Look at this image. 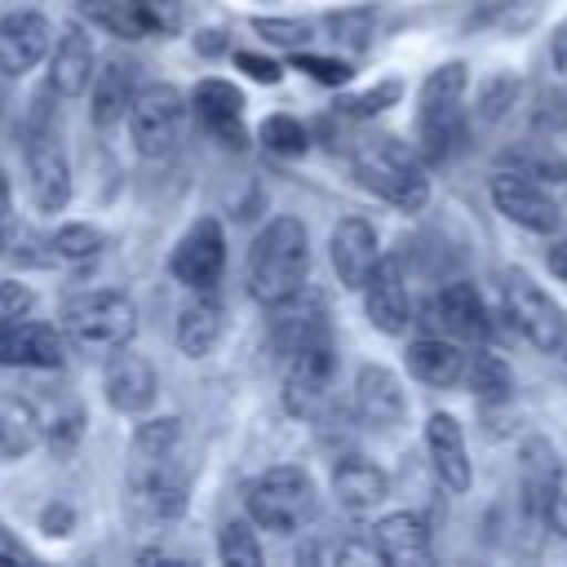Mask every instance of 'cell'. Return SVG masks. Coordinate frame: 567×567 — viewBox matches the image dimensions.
I'll return each instance as SVG.
<instances>
[{"label":"cell","mask_w":567,"mask_h":567,"mask_svg":"<svg viewBox=\"0 0 567 567\" xmlns=\"http://www.w3.org/2000/svg\"><path fill=\"white\" fill-rule=\"evenodd\" d=\"M465 142V66L447 62L430 71L416 106V155L439 164Z\"/></svg>","instance_id":"5b68a950"},{"label":"cell","mask_w":567,"mask_h":567,"mask_svg":"<svg viewBox=\"0 0 567 567\" xmlns=\"http://www.w3.org/2000/svg\"><path fill=\"white\" fill-rule=\"evenodd\" d=\"M465 372H470V385H474L478 403H505V399L514 394V372H509V363H505L501 354H492V350L470 354Z\"/></svg>","instance_id":"4dcf8cb0"},{"label":"cell","mask_w":567,"mask_h":567,"mask_svg":"<svg viewBox=\"0 0 567 567\" xmlns=\"http://www.w3.org/2000/svg\"><path fill=\"white\" fill-rule=\"evenodd\" d=\"M558 483V456L545 439H527L518 447V496L527 527H549V496Z\"/></svg>","instance_id":"d6986e66"},{"label":"cell","mask_w":567,"mask_h":567,"mask_svg":"<svg viewBox=\"0 0 567 567\" xmlns=\"http://www.w3.org/2000/svg\"><path fill=\"white\" fill-rule=\"evenodd\" d=\"M501 301H505V319L518 328V337L540 350V354H558L563 337H567V315L558 310V301L523 270H509L501 279Z\"/></svg>","instance_id":"ba28073f"},{"label":"cell","mask_w":567,"mask_h":567,"mask_svg":"<svg viewBox=\"0 0 567 567\" xmlns=\"http://www.w3.org/2000/svg\"><path fill=\"white\" fill-rule=\"evenodd\" d=\"M563 354H567V337H563Z\"/></svg>","instance_id":"681fc988"},{"label":"cell","mask_w":567,"mask_h":567,"mask_svg":"<svg viewBox=\"0 0 567 567\" xmlns=\"http://www.w3.org/2000/svg\"><path fill=\"white\" fill-rule=\"evenodd\" d=\"M173 337H177V350H182V354L204 359V354L217 346V337H221V306H217V297L195 292V301H186V306L177 310Z\"/></svg>","instance_id":"f1b7e54d"},{"label":"cell","mask_w":567,"mask_h":567,"mask_svg":"<svg viewBox=\"0 0 567 567\" xmlns=\"http://www.w3.org/2000/svg\"><path fill=\"white\" fill-rule=\"evenodd\" d=\"M487 190H492L496 213L509 217L514 226L532 230V235H554L558 221H563L558 199H554L536 177H527V173H518V168H501V173H492Z\"/></svg>","instance_id":"30bf717a"},{"label":"cell","mask_w":567,"mask_h":567,"mask_svg":"<svg viewBox=\"0 0 567 567\" xmlns=\"http://www.w3.org/2000/svg\"><path fill=\"white\" fill-rule=\"evenodd\" d=\"M53 27L35 9H13L0 18V71L4 75H27L49 58Z\"/></svg>","instance_id":"e0dca14e"},{"label":"cell","mask_w":567,"mask_h":567,"mask_svg":"<svg viewBox=\"0 0 567 567\" xmlns=\"http://www.w3.org/2000/svg\"><path fill=\"white\" fill-rule=\"evenodd\" d=\"M190 111H195V120H199L208 133H217L226 146H244V124H239V115H244V93H239L230 80H217V75L199 80L195 93H190Z\"/></svg>","instance_id":"7402d4cb"},{"label":"cell","mask_w":567,"mask_h":567,"mask_svg":"<svg viewBox=\"0 0 567 567\" xmlns=\"http://www.w3.org/2000/svg\"><path fill=\"white\" fill-rule=\"evenodd\" d=\"M102 390H106V403H111L115 412L137 416V412H146V408L155 403L159 381H155V368H151L137 350L115 346L111 359H106V368H102Z\"/></svg>","instance_id":"2e32d148"},{"label":"cell","mask_w":567,"mask_h":567,"mask_svg":"<svg viewBox=\"0 0 567 567\" xmlns=\"http://www.w3.org/2000/svg\"><path fill=\"white\" fill-rule=\"evenodd\" d=\"M350 164H354V177L372 195H381L385 204H394L403 213H421L425 208V199H430L425 159L408 142H399L390 133H368V137L354 142Z\"/></svg>","instance_id":"3957f363"},{"label":"cell","mask_w":567,"mask_h":567,"mask_svg":"<svg viewBox=\"0 0 567 567\" xmlns=\"http://www.w3.org/2000/svg\"><path fill=\"white\" fill-rule=\"evenodd\" d=\"M270 310H275V319H270V350H275L279 359L292 354V350H301V346H310V341H328V337H332L323 306H319L315 297H306V288H301L297 297L270 306Z\"/></svg>","instance_id":"44dd1931"},{"label":"cell","mask_w":567,"mask_h":567,"mask_svg":"<svg viewBox=\"0 0 567 567\" xmlns=\"http://www.w3.org/2000/svg\"><path fill=\"white\" fill-rule=\"evenodd\" d=\"M279 363H284V408L292 416H319V408L332 394V377H337L332 337L328 341H310V346L284 354Z\"/></svg>","instance_id":"9c48e42d"},{"label":"cell","mask_w":567,"mask_h":567,"mask_svg":"<svg viewBox=\"0 0 567 567\" xmlns=\"http://www.w3.org/2000/svg\"><path fill=\"white\" fill-rule=\"evenodd\" d=\"M0 554H9V558H18V545L4 536V527H0Z\"/></svg>","instance_id":"7dc6e473"},{"label":"cell","mask_w":567,"mask_h":567,"mask_svg":"<svg viewBox=\"0 0 567 567\" xmlns=\"http://www.w3.org/2000/svg\"><path fill=\"white\" fill-rule=\"evenodd\" d=\"M425 452H430L434 478L447 492H465L470 487V452H465V430H461L456 416H447V412H434L430 416V425H425Z\"/></svg>","instance_id":"cb8c5ba5"},{"label":"cell","mask_w":567,"mask_h":567,"mask_svg":"<svg viewBox=\"0 0 567 567\" xmlns=\"http://www.w3.org/2000/svg\"><path fill=\"white\" fill-rule=\"evenodd\" d=\"M49 252L62 257V261H89L102 252V230L84 226V221H66L49 235Z\"/></svg>","instance_id":"1f68e13d"},{"label":"cell","mask_w":567,"mask_h":567,"mask_svg":"<svg viewBox=\"0 0 567 567\" xmlns=\"http://www.w3.org/2000/svg\"><path fill=\"white\" fill-rule=\"evenodd\" d=\"M4 115H9V102H4V89H0V124H4Z\"/></svg>","instance_id":"c3c4849f"},{"label":"cell","mask_w":567,"mask_h":567,"mask_svg":"<svg viewBox=\"0 0 567 567\" xmlns=\"http://www.w3.org/2000/svg\"><path fill=\"white\" fill-rule=\"evenodd\" d=\"M261 142H266V151H275V155H306V128L292 120V115H270L266 124H261Z\"/></svg>","instance_id":"e575fe53"},{"label":"cell","mask_w":567,"mask_h":567,"mask_svg":"<svg viewBox=\"0 0 567 567\" xmlns=\"http://www.w3.org/2000/svg\"><path fill=\"white\" fill-rule=\"evenodd\" d=\"M27 182L40 213H62L71 199V159L53 128L27 133Z\"/></svg>","instance_id":"7c38bea8"},{"label":"cell","mask_w":567,"mask_h":567,"mask_svg":"<svg viewBox=\"0 0 567 567\" xmlns=\"http://www.w3.org/2000/svg\"><path fill=\"white\" fill-rule=\"evenodd\" d=\"M62 332L84 350H115L128 346L137 332V306L115 288L80 292L62 306Z\"/></svg>","instance_id":"8992f818"},{"label":"cell","mask_w":567,"mask_h":567,"mask_svg":"<svg viewBox=\"0 0 567 567\" xmlns=\"http://www.w3.org/2000/svg\"><path fill=\"white\" fill-rule=\"evenodd\" d=\"M549 62H554V71H558V80L567 84V27L554 35V44H549Z\"/></svg>","instance_id":"ee69618b"},{"label":"cell","mask_w":567,"mask_h":567,"mask_svg":"<svg viewBox=\"0 0 567 567\" xmlns=\"http://www.w3.org/2000/svg\"><path fill=\"white\" fill-rule=\"evenodd\" d=\"M35 447V416L27 408H0V461L27 456Z\"/></svg>","instance_id":"836d02e7"},{"label":"cell","mask_w":567,"mask_h":567,"mask_svg":"<svg viewBox=\"0 0 567 567\" xmlns=\"http://www.w3.org/2000/svg\"><path fill=\"white\" fill-rule=\"evenodd\" d=\"M394 97H399V84H381V89H372L363 97H350L346 111L350 115H372V111H381V102H394Z\"/></svg>","instance_id":"60d3db41"},{"label":"cell","mask_w":567,"mask_h":567,"mask_svg":"<svg viewBox=\"0 0 567 567\" xmlns=\"http://www.w3.org/2000/svg\"><path fill=\"white\" fill-rule=\"evenodd\" d=\"M514 93H518V84H514L509 75H492V80L478 89V111H483V120H496L505 106H514Z\"/></svg>","instance_id":"d590c367"},{"label":"cell","mask_w":567,"mask_h":567,"mask_svg":"<svg viewBox=\"0 0 567 567\" xmlns=\"http://www.w3.org/2000/svg\"><path fill=\"white\" fill-rule=\"evenodd\" d=\"M310 275V235L297 217H270L244 261V284L257 306H279L306 288Z\"/></svg>","instance_id":"7a4b0ae2"},{"label":"cell","mask_w":567,"mask_h":567,"mask_svg":"<svg viewBox=\"0 0 567 567\" xmlns=\"http://www.w3.org/2000/svg\"><path fill=\"white\" fill-rule=\"evenodd\" d=\"M128 120V137L137 146V155L146 159H164L173 155V146L182 142L186 128V97L173 84H142L124 111Z\"/></svg>","instance_id":"52a82bcc"},{"label":"cell","mask_w":567,"mask_h":567,"mask_svg":"<svg viewBox=\"0 0 567 567\" xmlns=\"http://www.w3.org/2000/svg\"><path fill=\"white\" fill-rule=\"evenodd\" d=\"M66 359V337L53 323H35L13 319L0 323V368H35V372H53Z\"/></svg>","instance_id":"9a60e30c"},{"label":"cell","mask_w":567,"mask_h":567,"mask_svg":"<svg viewBox=\"0 0 567 567\" xmlns=\"http://www.w3.org/2000/svg\"><path fill=\"white\" fill-rule=\"evenodd\" d=\"M0 248H4V239H0Z\"/></svg>","instance_id":"816d5d0a"},{"label":"cell","mask_w":567,"mask_h":567,"mask_svg":"<svg viewBox=\"0 0 567 567\" xmlns=\"http://www.w3.org/2000/svg\"><path fill=\"white\" fill-rule=\"evenodd\" d=\"M332 492H337V505L346 514H372L390 496V474L377 461L341 456L332 470Z\"/></svg>","instance_id":"d4e9b609"},{"label":"cell","mask_w":567,"mask_h":567,"mask_svg":"<svg viewBox=\"0 0 567 567\" xmlns=\"http://www.w3.org/2000/svg\"><path fill=\"white\" fill-rule=\"evenodd\" d=\"M9 217V177H4V168H0V221Z\"/></svg>","instance_id":"bcb514c9"},{"label":"cell","mask_w":567,"mask_h":567,"mask_svg":"<svg viewBox=\"0 0 567 567\" xmlns=\"http://www.w3.org/2000/svg\"><path fill=\"white\" fill-rule=\"evenodd\" d=\"M372 545L381 563H430V527L421 523V514H408V509L377 518Z\"/></svg>","instance_id":"83f0119b"},{"label":"cell","mask_w":567,"mask_h":567,"mask_svg":"<svg viewBox=\"0 0 567 567\" xmlns=\"http://www.w3.org/2000/svg\"><path fill=\"white\" fill-rule=\"evenodd\" d=\"M354 408H359V416H363L368 425H377V430L399 425L403 412H408V399H403L399 377H394L390 368H381V363H363V368L354 372Z\"/></svg>","instance_id":"603a6c76"},{"label":"cell","mask_w":567,"mask_h":567,"mask_svg":"<svg viewBox=\"0 0 567 567\" xmlns=\"http://www.w3.org/2000/svg\"><path fill=\"white\" fill-rule=\"evenodd\" d=\"M359 292H363V310H368V319H372L377 332L403 337V332L416 323V319H412V297H408L399 257H377V266H372L368 279L359 284Z\"/></svg>","instance_id":"4fadbf2b"},{"label":"cell","mask_w":567,"mask_h":567,"mask_svg":"<svg viewBox=\"0 0 567 567\" xmlns=\"http://www.w3.org/2000/svg\"><path fill=\"white\" fill-rule=\"evenodd\" d=\"M425 323L447 337V341H487L492 323H487V306L478 297L474 284H447L430 297L425 306Z\"/></svg>","instance_id":"5bb4252c"},{"label":"cell","mask_w":567,"mask_h":567,"mask_svg":"<svg viewBox=\"0 0 567 567\" xmlns=\"http://www.w3.org/2000/svg\"><path fill=\"white\" fill-rule=\"evenodd\" d=\"M44 527L53 532V527H71V514L66 509H44Z\"/></svg>","instance_id":"f6af8a7d"},{"label":"cell","mask_w":567,"mask_h":567,"mask_svg":"<svg viewBox=\"0 0 567 567\" xmlns=\"http://www.w3.org/2000/svg\"><path fill=\"white\" fill-rule=\"evenodd\" d=\"M235 66L239 71H248L252 80H261V84H279V62H270V58H261V53H235Z\"/></svg>","instance_id":"ab89813d"},{"label":"cell","mask_w":567,"mask_h":567,"mask_svg":"<svg viewBox=\"0 0 567 567\" xmlns=\"http://www.w3.org/2000/svg\"><path fill=\"white\" fill-rule=\"evenodd\" d=\"M49 49H53V53H49V89H53L58 97H80V93H89V80H93V71H97V53H93L89 31H84L80 22H71V27L58 31V40H53Z\"/></svg>","instance_id":"ac0fdd59"},{"label":"cell","mask_w":567,"mask_h":567,"mask_svg":"<svg viewBox=\"0 0 567 567\" xmlns=\"http://www.w3.org/2000/svg\"><path fill=\"white\" fill-rule=\"evenodd\" d=\"M408 372L421 381V385H434V390H447L465 377V354H461V341H447V337H416L403 354Z\"/></svg>","instance_id":"4316f807"},{"label":"cell","mask_w":567,"mask_h":567,"mask_svg":"<svg viewBox=\"0 0 567 567\" xmlns=\"http://www.w3.org/2000/svg\"><path fill=\"white\" fill-rule=\"evenodd\" d=\"M252 27L275 44H306L310 40V22H292V18H252Z\"/></svg>","instance_id":"8d00e7d4"},{"label":"cell","mask_w":567,"mask_h":567,"mask_svg":"<svg viewBox=\"0 0 567 567\" xmlns=\"http://www.w3.org/2000/svg\"><path fill=\"white\" fill-rule=\"evenodd\" d=\"M133 93H137V62H128V58L102 62V66L93 71V80H89L93 124H97V128L120 124L124 111H128V102H133Z\"/></svg>","instance_id":"484cf974"},{"label":"cell","mask_w":567,"mask_h":567,"mask_svg":"<svg viewBox=\"0 0 567 567\" xmlns=\"http://www.w3.org/2000/svg\"><path fill=\"white\" fill-rule=\"evenodd\" d=\"M301 71H310L319 84H346L350 80V62H341V58H319V53H297L292 58Z\"/></svg>","instance_id":"74e56055"},{"label":"cell","mask_w":567,"mask_h":567,"mask_svg":"<svg viewBox=\"0 0 567 567\" xmlns=\"http://www.w3.org/2000/svg\"><path fill=\"white\" fill-rule=\"evenodd\" d=\"M244 505L257 527L279 536H292L319 518V492L301 465H270L266 474H257L244 492Z\"/></svg>","instance_id":"277c9868"},{"label":"cell","mask_w":567,"mask_h":567,"mask_svg":"<svg viewBox=\"0 0 567 567\" xmlns=\"http://www.w3.org/2000/svg\"><path fill=\"white\" fill-rule=\"evenodd\" d=\"M549 527L567 532V474L558 470V483H554V496H549Z\"/></svg>","instance_id":"b9f144b4"},{"label":"cell","mask_w":567,"mask_h":567,"mask_svg":"<svg viewBox=\"0 0 567 567\" xmlns=\"http://www.w3.org/2000/svg\"><path fill=\"white\" fill-rule=\"evenodd\" d=\"M128 501L146 523H168L186 505V461H182V421L159 416L137 425L128 447Z\"/></svg>","instance_id":"6da1fadb"},{"label":"cell","mask_w":567,"mask_h":567,"mask_svg":"<svg viewBox=\"0 0 567 567\" xmlns=\"http://www.w3.org/2000/svg\"><path fill=\"white\" fill-rule=\"evenodd\" d=\"M35 310V292L27 284H0V323L27 319Z\"/></svg>","instance_id":"f35d334b"},{"label":"cell","mask_w":567,"mask_h":567,"mask_svg":"<svg viewBox=\"0 0 567 567\" xmlns=\"http://www.w3.org/2000/svg\"><path fill=\"white\" fill-rule=\"evenodd\" d=\"M545 261H549V275L567 284V239H554V244L545 248Z\"/></svg>","instance_id":"7bdbcfd3"},{"label":"cell","mask_w":567,"mask_h":567,"mask_svg":"<svg viewBox=\"0 0 567 567\" xmlns=\"http://www.w3.org/2000/svg\"><path fill=\"white\" fill-rule=\"evenodd\" d=\"M4 558H9V554H0V563H4Z\"/></svg>","instance_id":"f907efd6"},{"label":"cell","mask_w":567,"mask_h":567,"mask_svg":"<svg viewBox=\"0 0 567 567\" xmlns=\"http://www.w3.org/2000/svg\"><path fill=\"white\" fill-rule=\"evenodd\" d=\"M217 554H221V563H230V567H257V563H261V545H257L252 523L230 518V523L221 527V536H217Z\"/></svg>","instance_id":"d6a6232c"},{"label":"cell","mask_w":567,"mask_h":567,"mask_svg":"<svg viewBox=\"0 0 567 567\" xmlns=\"http://www.w3.org/2000/svg\"><path fill=\"white\" fill-rule=\"evenodd\" d=\"M221 270H226V235H221L217 217H199L177 239V248L168 257V275L190 292H213Z\"/></svg>","instance_id":"8fae6325"},{"label":"cell","mask_w":567,"mask_h":567,"mask_svg":"<svg viewBox=\"0 0 567 567\" xmlns=\"http://www.w3.org/2000/svg\"><path fill=\"white\" fill-rule=\"evenodd\" d=\"M80 13H84L93 27L120 35V40H142V35L155 31L151 4H142V0H84Z\"/></svg>","instance_id":"f546056e"},{"label":"cell","mask_w":567,"mask_h":567,"mask_svg":"<svg viewBox=\"0 0 567 567\" xmlns=\"http://www.w3.org/2000/svg\"><path fill=\"white\" fill-rule=\"evenodd\" d=\"M328 257H332V270L346 288H359L368 279V270L377 266L381 257V239H377V226L363 221V217H341L332 226V239H328Z\"/></svg>","instance_id":"ffe728a7"}]
</instances>
